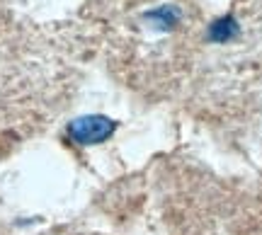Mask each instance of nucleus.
Masks as SVG:
<instances>
[{"label": "nucleus", "mask_w": 262, "mask_h": 235, "mask_svg": "<svg viewBox=\"0 0 262 235\" xmlns=\"http://www.w3.org/2000/svg\"><path fill=\"white\" fill-rule=\"evenodd\" d=\"M194 0H122L112 25L117 61L131 85L170 92L194 66Z\"/></svg>", "instance_id": "obj_1"}, {"label": "nucleus", "mask_w": 262, "mask_h": 235, "mask_svg": "<svg viewBox=\"0 0 262 235\" xmlns=\"http://www.w3.org/2000/svg\"><path fill=\"white\" fill-rule=\"evenodd\" d=\"M68 133L78 143H100L112 133V124L107 119H78L68 126Z\"/></svg>", "instance_id": "obj_2"}]
</instances>
